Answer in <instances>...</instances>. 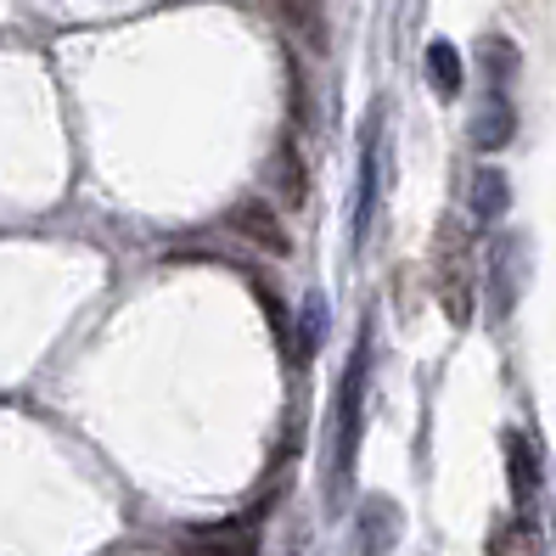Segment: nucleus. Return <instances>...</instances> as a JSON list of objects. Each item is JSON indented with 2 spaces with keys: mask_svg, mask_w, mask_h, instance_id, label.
<instances>
[{
  "mask_svg": "<svg viewBox=\"0 0 556 556\" xmlns=\"http://www.w3.org/2000/svg\"><path fill=\"white\" fill-rule=\"evenodd\" d=\"M483 68H489V90H506L517 79V68H522V56H517V46L506 35H489L483 40Z\"/></svg>",
  "mask_w": 556,
  "mask_h": 556,
  "instance_id": "nucleus-12",
  "label": "nucleus"
},
{
  "mask_svg": "<svg viewBox=\"0 0 556 556\" xmlns=\"http://www.w3.org/2000/svg\"><path fill=\"white\" fill-rule=\"evenodd\" d=\"M180 556H258V522L231 517V522L191 529V534H180Z\"/></svg>",
  "mask_w": 556,
  "mask_h": 556,
  "instance_id": "nucleus-3",
  "label": "nucleus"
},
{
  "mask_svg": "<svg viewBox=\"0 0 556 556\" xmlns=\"http://www.w3.org/2000/svg\"><path fill=\"white\" fill-rule=\"evenodd\" d=\"M506 483H511V501L529 511L540 495V455L529 433H506Z\"/></svg>",
  "mask_w": 556,
  "mask_h": 556,
  "instance_id": "nucleus-4",
  "label": "nucleus"
},
{
  "mask_svg": "<svg viewBox=\"0 0 556 556\" xmlns=\"http://www.w3.org/2000/svg\"><path fill=\"white\" fill-rule=\"evenodd\" d=\"M225 225L242 237V242H253V248H265V253H287V231H281V219L265 208V203H237L231 214H225Z\"/></svg>",
  "mask_w": 556,
  "mask_h": 556,
  "instance_id": "nucleus-6",
  "label": "nucleus"
},
{
  "mask_svg": "<svg viewBox=\"0 0 556 556\" xmlns=\"http://www.w3.org/2000/svg\"><path fill=\"white\" fill-rule=\"evenodd\" d=\"M511 309V242L495 248V315Z\"/></svg>",
  "mask_w": 556,
  "mask_h": 556,
  "instance_id": "nucleus-14",
  "label": "nucleus"
},
{
  "mask_svg": "<svg viewBox=\"0 0 556 556\" xmlns=\"http://www.w3.org/2000/svg\"><path fill=\"white\" fill-rule=\"evenodd\" d=\"M281 23L299 35L309 51H326V0H270Z\"/></svg>",
  "mask_w": 556,
  "mask_h": 556,
  "instance_id": "nucleus-8",
  "label": "nucleus"
},
{
  "mask_svg": "<svg viewBox=\"0 0 556 556\" xmlns=\"http://www.w3.org/2000/svg\"><path fill=\"white\" fill-rule=\"evenodd\" d=\"M377 180H382V141L377 129H366V152H359V198H354V242H366L377 219Z\"/></svg>",
  "mask_w": 556,
  "mask_h": 556,
  "instance_id": "nucleus-7",
  "label": "nucleus"
},
{
  "mask_svg": "<svg viewBox=\"0 0 556 556\" xmlns=\"http://www.w3.org/2000/svg\"><path fill=\"white\" fill-rule=\"evenodd\" d=\"M511 136H517V108H511V96H506V90H489V102H483L478 118H472V147H478V152H501Z\"/></svg>",
  "mask_w": 556,
  "mask_h": 556,
  "instance_id": "nucleus-5",
  "label": "nucleus"
},
{
  "mask_svg": "<svg viewBox=\"0 0 556 556\" xmlns=\"http://www.w3.org/2000/svg\"><path fill=\"white\" fill-rule=\"evenodd\" d=\"M462 79H467V62H462V51H455L450 40H433L428 46V85L444 96V102H450V96H462Z\"/></svg>",
  "mask_w": 556,
  "mask_h": 556,
  "instance_id": "nucleus-9",
  "label": "nucleus"
},
{
  "mask_svg": "<svg viewBox=\"0 0 556 556\" xmlns=\"http://www.w3.org/2000/svg\"><path fill=\"white\" fill-rule=\"evenodd\" d=\"M366 556H382V551H394V540H400V506H388V501H371L366 506Z\"/></svg>",
  "mask_w": 556,
  "mask_h": 556,
  "instance_id": "nucleus-11",
  "label": "nucleus"
},
{
  "mask_svg": "<svg viewBox=\"0 0 556 556\" xmlns=\"http://www.w3.org/2000/svg\"><path fill=\"white\" fill-rule=\"evenodd\" d=\"M489 556H540V534H534V522H529V517L501 522V529L489 534Z\"/></svg>",
  "mask_w": 556,
  "mask_h": 556,
  "instance_id": "nucleus-13",
  "label": "nucleus"
},
{
  "mask_svg": "<svg viewBox=\"0 0 556 556\" xmlns=\"http://www.w3.org/2000/svg\"><path fill=\"white\" fill-rule=\"evenodd\" d=\"M433 281H439V299L444 315L455 326L472 320V281H478V258H472V231L462 219H444L439 225V242H433Z\"/></svg>",
  "mask_w": 556,
  "mask_h": 556,
  "instance_id": "nucleus-1",
  "label": "nucleus"
},
{
  "mask_svg": "<svg viewBox=\"0 0 556 556\" xmlns=\"http://www.w3.org/2000/svg\"><path fill=\"white\" fill-rule=\"evenodd\" d=\"M506 203H511V186H506V175L483 163V169L472 175V214H478V225L501 219V214H506Z\"/></svg>",
  "mask_w": 556,
  "mask_h": 556,
  "instance_id": "nucleus-10",
  "label": "nucleus"
},
{
  "mask_svg": "<svg viewBox=\"0 0 556 556\" xmlns=\"http://www.w3.org/2000/svg\"><path fill=\"white\" fill-rule=\"evenodd\" d=\"M366 377H371V343L359 338L349 354V371L338 382V416H332V478L354 472L359 455V416H366Z\"/></svg>",
  "mask_w": 556,
  "mask_h": 556,
  "instance_id": "nucleus-2",
  "label": "nucleus"
}]
</instances>
